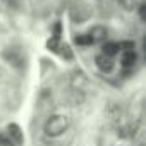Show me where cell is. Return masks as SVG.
Masks as SVG:
<instances>
[{
	"label": "cell",
	"instance_id": "obj_7",
	"mask_svg": "<svg viewBox=\"0 0 146 146\" xmlns=\"http://www.w3.org/2000/svg\"><path fill=\"white\" fill-rule=\"evenodd\" d=\"M74 41L78 43V45H81V46H90V45H93V40H91V36L86 33V35H76L74 36Z\"/></svg>",
	"mask_w": 146,
	"mask_h": 146
},
{
	"label": "cell",
	"instance_id": "obj_1",
	"mask_svg": "<svg viewBox=\"0 0 146 146\" xmlns=\"http://www.w3.org/2000/svg\"><path fill=\"white\" fill-rule=\"evenodd\" d=\"M69 129V117L64 113H53L46 119L45 125H43V132L48 137H58L64 132H67Z\"/></svg>",
	"mask_w": 146,
	"mask_h": 146
},
{
	"label": "cell",
	"instance_id": "obj_8",
	"mask_svg": "<svg viewBox=\"0 0 146 146\" xmlns=\"http://www.w3.org/2000/svg\"><path fill=\"white\" fill-rule=\"evenodd\" d=\"M0 146H16L11 137H0Z\"/></svg>",
	"mask_w": 146,
	"mask_h": 146
},
{
	"label": "cell",
	"instance_id": "obj_6",
	"mask_svg": "<svg viewBox=\"0 0 146 146\" xmlns=\"http://www.w3.org/2000/svg\"><path fill=\"white\" fill-rule=\"evenodd\" d=\"M117 4H119L124 11L131 12V11H136V9H137L139 0H117Z\"/></svg>",
	"mask_w": 146,
	"mask_h": 146
},
{
	"label": "cell",
	"instance_id": "obj_3",
	"mask_svg": "<svg viewBox=\"0 0 146 146\" xmlns=\"http://www.w3.org/2000/svg\"><path fill=\"white\" fill-rule=\"evenodd\" d=\"M136 64H137L136 50H122L120 52V67L124 70H131Z\"/></svg>",
	"mask_w": 146,
	"mask_h": 146
},
{
	"label": "cell",
	"instance_id": "obj_2",
	"mask_svg": "<svg viewBox=\"0 0 146 146\" xmlns=\"http://www.w3.org/2000/svg\"><path fill=\"white\" fill-rule=\"evenodd\" d=\"M95 64H96V67L103 72V74H110V72H113V69H115V60L112 57L103 55L102 52L95 57Z\"/></svg>",
	"mask_w": 146,
	"mask_h": 146
},
{
	"label": "cell",
	"instance_id": "obj_5",
	"mask_svg": "<svg viewBox=\"0 0 146 146\" xmlns=\"http://www.w3.org/2000/svg\"><path fill=\"white\" fill-rule=\"evenodd\" d=\"M102 53L107 55V57L115 58V57L120 53V43H119V41H105V43L102 45Z\"/></svg>",
	"mask_w": 146,
	"mask_h": 146
},
{
	"label": "cell",
	"instance_id": "obj_4",
	"mask_svg": "<svg viewBox=\"0 0 146 146\" xmlns=\"http://www.w3.org/2000/svg\"><path fill=\"white\" fill-rule=\"evenodd\" d=\"M88 35L91 36L93 43H103V41L107 40V36H108V29H107L105 26L96 24V26H93V28L90 29V33H88Z\"/></svg>",
	"mask_w": 146,
	"mask_h": 146
}]
</instances>
